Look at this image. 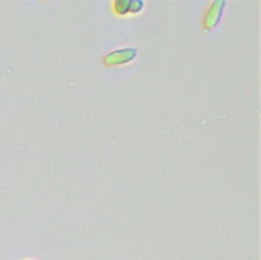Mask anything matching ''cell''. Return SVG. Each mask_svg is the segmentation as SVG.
Instances as JSON below:
<instances>
[{
  "instance_id": "cell-3",
  "label": "cell",
  "mask_w": 261,
  "mask_h": 260,
  "mask_svg": "<svg viewBox=\"0 0 261 260\" xmlns=\"http://www.w3.org/2000/svg\"><path fill=\"white\" fill-rule=\"evenodd\" d=\"M113 9L119 15L130 14V0H116L115 5H113Z\"/></svg>"
},
{
  "instance_id": "cell-4",
  "label": "cell",
  "mask_w": 261,
  "mask_h": 260,
  "mask_svg": "<svg viewBox=\"0 0 261 260\" xmlns=\"http://www.w3.org/2000/svg\"><path fill=\"white\" fill-rule=\"evenodd\" d=\"M144 9V0H130V12L138 14Z\"/></svg>"
},
{
  "instance_id": "cell-1",
  "label": "cell",
  "mask_w": 261,
  "mask_h": 260,
  "mask_svg": "<svg viewBox=\"0 0 261 260\" xmlns=\"http://www.w3.org/2000/svg\"><path fill=\"white\" fill-rule=\"evenodd\" d=\"M136 55H138L136 48H124V49H118V51L107 54L104 58V63L107 66H121V64H127L133 61Z\"/></svg>"
},
{
  "instance_id": "cell-2",
  "label": "cell",
  "mask_w": 261,
  "mask_h": 260,
  "mask_svg": "<svg viewBox=\"0 0 261 260\" xmlns=\"http://www.w3.org/2000/svg\"><path fill=\"white\" fill-rule=\"evenodd\" d=\"M225 6H226L225 0H216V2L211 3L208 12L205 15V28L206 29H213V28H216L220 23V18H222Z\"/></svg>"
}]
</instances>
